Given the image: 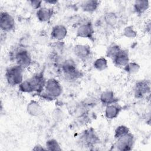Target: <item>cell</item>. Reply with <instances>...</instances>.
<instances>
[{
	"label": "cell",
	"instance_id": "obj_1",
	"mask_svg": "<svg viewBox=\"0 0 151 151\" xmlns=\"http://www.w3.org/2000/svg\"><path fill=\"white\" fill-rule=\"evenodd\" d=\"M45 82L43 76L37 74L29 79L22 81L19 85V89L24 93H31L35 91L40 93L43 90Z\"/></svg>",
	"mask_w": 151,
	"mask_h": 151
},
{
	"label": "cell",
	"instance_id": "obj_2",
	"mask_svg": "<svg viewBox=\"0 0 151 151\" xmlns=\"http://www.w3.org/2000/svg\"><path fill=\"white\" fill-rule=\"evenodd\" d=\"M5 77L9 84L19 85L22 82L23 68L18 65L11 67L6 69Z\"/></svg>",
	"mask_w": 151,
	"mask_h": 151
},
{
	"label": "cell",
	"instance_id": "obj_3",
	"mask_svg": "<svg viewBox=\"0 0 151 151\" xmlns=\"http://www.w3.org/2000/svg\"><path fill=\"white\" fill-rule=\"evenodd\" d=\"M45 94L44 96L47 99H52L59 96L62 92V87L59 82L54 78H50L45 82Z\"/></svg>",
	"mask_w": 151,
	"mask_h": 151
},
{
	"label": "cell",
	"instance_id": "obj_4",
	"mask_svg": "<svg viewBox=\"0 0 151 151\" xmlns=\"http://www.w3.org/2000/svg\"><path fill=\"white\" fill-rule=\"evenodd\" d=\"M62 71L68 80H75L80 76V73L76 64L71 60H68L64 63L62 65Z\"/></svg>",
	"mask_w": 151,
	"mask_h": 151
},
{
	"label": "cell",
	"instance_id": "obj_5",
	"mask_svg": "<svg viewBox=\"0 0 151 151\" xmlns=\"http://www.w3.org/2000/svg\"><path fill=\"white\" fill-rule=\"evenodd\" d=\"M14 60L17 64V65L22 68L28 67L31 63V57L28 51L23 48L16 50L14 54Z\"/></svg>",
	"mask_w": 151,
	"mask_h": 151
},
{
	"label": "cell",
	"instance_id": "obj_6",
	"mask_svg": "<svg viewBox=\"0 0 151 151\" xmlns=\"http://www.w3.org/2000/svg\"><path fill=\"white\" fill-rule=\"evenodd\" d=\"M116 147L120 150H128L132 149L133 145V136L130 133H127L119 138L116 139Z\"/></svg>",
	"mask_w": 151,
	"mask_h": 151
},
{
	"label": "cell",
	"instance_id": "obj_7",
	"mask_svg": "<svg viewBox=\"0 0 151 151\" xmlns=\"http://www.w3.org/2000/svg\"><path fill=\"white\" fill-rule=\"evenodd\" d=\"M0 27L4 32H9L15 28L13 17L6 12H1L0 15Z\"/></svg>",
	"mask_w": 151,
	"mask_h": 151
},
{
	"label": "cell",
	"instance_id": "obj_8",
	"mask_svg": "<svg viewBox=\"0 0 151 151\" xmlns=\"http://www.w3.org/2000/svg\"><path fill=\"white\" fill-rule=\"evenodd\" d=\"M80 139L82 143L87 147L94 146L99 140L97 136L92 129L85 130L83 133Z\"/></svg>",
	"mask_w": 151,
	"mask_h": 151
},
{
	"label": "cell",
	"instance_id": "obj_9",
	"mask_svg": "<svg viewBox=\"0 0 151 151\" xmlns=\"http://www.w3.org/2000/svg\"><path fill=\"white\" fill-rule=\"evenodd\" d=\"M94 30L90 22H86L80 25L77 30V35L82 38H92Z\"/></svg>",
	"mask_w": 151,
	"mask_h": 151
},
{
	"label": "cell",
	"instance_id": "obj_10",
	"mask_svg": "<svg viewBox=\"0 0 151 151\" xmlns=\"http://www.w3.org/2000/svg\"><path fill=\"white\" fill-rule=\"evenodd\" d=\"M150 91V84L145 81H138L134 87V95L137 98H141Z\"/></svg>",
	"mask_w": 151,
	"mask_h": 151
},
{
	"label": "cell",
	"instance_id": "obj_11",
	"mask_svg": "<svg viewBox=\"0 0 151 151\" xmlns=\"http://www.w3.org/2000/svg\"><path fill=\"white\" fill-rule=\"evenodd\" d=\"M112 59L116 65L124 67L129 63L128 52L121 49Z\"/></svg>",
	"mask_w": 151,
	"mask_h": 151
},
{
	"label": "cell",
	"instance_id": "obj_12",
	"mask_svg": "<svg viewBox=\"0 0 151 151\" xmlns=\"http://www.w3.org/2000/svg\"><path fill=\"white\" fill-rule=\"evenodd\" d=\"M74 53L80 59L86 60L90 56L91 51L87 45H77L74 47Z\"/></svg>",
	"mask_w": 151,
	"mask_h": 151
},
{
	"label": "cell",
	"instance_id": "obj_13",
	"mask_svg": "<svg viewBox=\"0 0 151 151\" xmlns=\"http://www.w3.org/2000/svg\"><path fill=\"white\" fill-rule=\"evenodd\" d=\"M67 33V29L64 25H57L53 27L51 31V37L55 40H61L66 37Z\"/></svg>",
	"mask_w": 151,
	"mask_h": 151
},
{
	"label": "cell",
	"instance_id": "obj_14",
	"mask_svg": "<svg viewBox=\"0 0 151 151\" xmlns=\"http://www.w3.org/2000/svg\"><path fill=\"white\" fill-rule=\"evenodd\" d=\"M53 14V10L51 8H40L37 12V18L42 21L45 22L50 19Z\"/></svg>",
	"mask_w": 151,
	"mask_h": 151
},
{
	"label": "cell",
	"instance_id": "obj_15",
	"mask_svg": "<svg viewBox=\"0 0 151 151\" xmlns=\"http://www.w3.org/2000/svg\"><path fill=\"white\" fill-rule=\"evenodd\" d=\"M121 110V107L116 103L111 104L106 106L105 114L107 119H113L116 118Z\"/></svg>",
	"mask_w": 151,
	"mask_h": 151
},
{
	"label": "cell",
	"instance_id": "obj_16",
	"mask_svg": "<svg viewBox=\"0 0 151 151\" xmlns=\"http://www.w3.org/2000/svg\"><path fill=\"white\" fill-rule=\"evenodd\" d=\"M100 100L103 104L106 106L116 103L117 101L114 96V93L111 91H106L103 92L101 94Z\"/></svg>",
	"mask_w": 151,
	"mask_h": 151
},
{
	"label": "cell",
	"instance_id": "obj_17",
	"mask_svg": "<svg viewBox=\"0 0 151 151\" xmlns=\"http://www.w3.org/2000/svg\"><path fill=\"white\" fill-rule=\"evenodd\" d=\"M99 2L97 1H85L81 5V7L84 11L93 12L98 7Z\"/></svg>",
	"mask_w": 151,
	"mask_h": 151
},
{
	"label": "cell",
	"instance_id": "obj_18",
	"mask_svg": "<svg viewBox=\"0 0 151 151\" xmlns=\"http://www.w3.org/2000/svg\"><path fill=\"white\" fill-rule=\"evenodd\" d=\"M149 7V1H137L134 4V11L137 14H142Z\"/></svg>",
	"mask_w": 151,
	"mask_h": 151
},
{
	"label": "cell",
	"instance_id": "obj_19",
	"mask_svg": "<svg viewBox=\"0 0 151 151\" xmlns=\"http://www.w3.org/2000/svg\"><path fill=\"white\" fill-rule=\"evenodd\" d=\"M27 110L29 114L32 116H38L40 114L42 111L41 106L35 101H32L28 104Z\"/></svg>",
	"mask_w": 151,
	"mask_h": 151
},
{
	"label": "cell",
	"instance_id": "obj_20",
	"mask_svg": "<svg viewBox=\"0 0 151 151\" xmlns=\"http://www.w3.org/2000/svg\"><path fill=\"white\" fill-rule=\"evenodd\" d=\"M104 21L110 26H114L117 22V15L113 12H107L104 15Z\"/></svg>",
	"mask_w": 151,
	"mask_h": 151
},
{
	"label": "cell",
	"instance_id": "obj_21",
	"mask_svg": "<svg viewBox=\"0 0 151 151\" xmlns=\"http://www.w3.org/2000/svg\"><path fill=\"white\" fill-rule=\"evenodd\" d=\"M94 67L99 71H103L107 67V61L106 58L101 57L94 61Z\"/></svg>",
	"mask_w": 151,
	"mask_h": 151
},
{
	"label": "cell",
	"instance_id": "obj_22",
	"mask_svg": "<svg viewBox=\"0 0 151 151\" xmlns=\"http://www.w3.org/2000/svg\"><path fill=\"white\" fill-rule=\"evenodd\" d=\"M46 149L50 150H61L60 145L58 142L54 139H51L47 142L46 143Z\"/></svg>",
	"mask_w": 151,
	"mask_h": 151
},
{
	"label": "cell",
	"instance_id": "obj_23",
	"mask_svg": "<svg viewBox=\"0 0 151 151\" xmlns=\"http://www.w3.org/2000/svg\"><path fill=\"white\" fill-rule=\"evenodd\" d=\"M129 132V130L126 126H120L117 127V128L115 130L114 137L116 139H117L119 137H120Z\"/></svg>",
	"mask_w": 151,
	"mask_h": 151
},
{
	"label": "cell",
	"instance_id": "obj_24",
	"mask_svg": "<svg viewBox=\"0 0 151 151\" xmlns=\"http://www.w3.org/2000/svg\"><path fill=\"white\" fill-rule=\"evenodd\" d=\"M120 50L121 48L118 45H113L109 47L108 50L107 51V55L113 58Z\"/></svg>",
	"mask_w": 151,
	"mask_h": 151
},
{
	"label": "cell",
	"instance_id": "obj_25",
	"mask_svg": "<svg viewBox=\"0 0 151 151\" xmlns=\"http://www.w3.org/2000/svg\"><path fill=\"white\" fill-rule=\"evenodd\" d=\"M139 65L135 63H129L124 67V69L128 73H134L137 71L139 70Z\"/></svg>",
	"mask_w": 151,
	"mask_h": 151
},
{
	"label": "cell",
	"instance_id": "obj_26",
	"mask_svg": "<svg viewBox=\"0 0 151 151\" xmlns=\"http://www.w3.org/2000/svg\"><path fill=\"white\" fill-rule=\"evenodd\" d=\"M124 34L127 37H130L133 38L135 37L136 35V32L134 31V29L131 27H126L124 30Z\"/></svg>",
	"mask_w": 151,
	"mask_h": 151
},
{
	"label": "cell",
	"instance_id": "obj_27",
	"mask_svg": "<svg viewBox=\"0 0 151 151\" xmlns=\"http://www.w3.org/2000/svg\"><path fill=\"white\" fill-rule=\"evenodd\" d=\"M31 5L32 6L33 8H36V9H40L42 1H30Z\"/></svg>",
	"mask_w": 151,
	"mask_h": 151
},
{
	"label": "cell",
	"instance_id": "obj_28",
	"mask_svg": "<svg viewBox=\"0 0 151 151\" xmlns=\"http://www.w3.org/2000/svg\"><path fill=\"white\" fill-rule=\"evenodd\" d=\"M47 3H50V4H55V3H56V2H57V1H45Z\"/></svg>",
	"mask_w": 151,
	"mask_h": 151
}]
</instances>
